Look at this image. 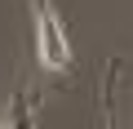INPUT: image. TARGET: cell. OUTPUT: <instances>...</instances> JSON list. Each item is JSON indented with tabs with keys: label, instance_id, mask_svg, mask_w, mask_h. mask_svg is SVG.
Segmentation results:
<instances>
[{
	"label": "cell",
	"instance_id": "obj_1",
	"mask_svg": "<svg viewBox=\"0 0 133 129\" xmlns=\"http://www.w3.org/2000/svg\"><path fill=\"white\" fill-rule=\"evenodd\" d=\"M36 9V53H40V67L44 71H62L71 62V40H66V27L58 18V9L49 0H31Z\"/></svg>",
	"mask_w": 133,
	"mask_h": 129
},
{
	"label": "cell",
	"instance_id": "obj_2",
	"mask_svg": "<svg viewBox=\"0 0 133 129\" xmlns=\"http://www.w3.org/2000/svg\"><path fill=\"white\" fill-rule=\"evenodd\" d=\"M9 129H36V116H31V94L27 89H18V98H14V111H9V120H5Z\"/></svg>",
	"mask_w": 133,
	"mask_h": 129
},
{
	"label": "cell",
	"instance_id": "obj_3",
	"mask_svg": "<svg viewBox=\"0 0 133 129\" xmlns=\"http://www.w3.org/2000/svg\"><path fill=\"white\" fill-rule=\"evenodd\" d=\"M0 129H9V125H0Z\"/></svg>",
	"mask_w": 133,
	"mask_h": 129
}]
</instances>
